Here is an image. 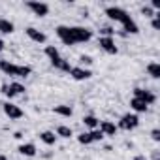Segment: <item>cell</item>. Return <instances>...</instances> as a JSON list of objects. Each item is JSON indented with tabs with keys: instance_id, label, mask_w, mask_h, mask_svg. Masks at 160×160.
<instances>
[{
	"instance_id": "ba28073f",
	"label": "cell",
	"mask_w": 160,
	"mask_h": 160,
	"mask_svg": "<svg viewBox=\"0 0 160 160\" xmlns=\"http://www.w3.org/2000/svg\"><path fill=\"white\" fill-rule=\"evenodd\" d=\"M98 43H100V47H102L106 53H109V55H117V53H119V49H117V45H115V40H113V38H104V36H102Z\"/></svg>"
},
{
	"instance_id": "ac0fdd59",
	"label": "cell",
	"mask_w": 160,
	"mask_h": 160,
	"mask_svg": "<svg viewBox=\"0 0 160 160\" xmlns=\"http://www.w3.org/2000/svg\"><path fill=\"white\" fill-rule=\"evenodd\" d=\"M147 72H149V75H151L152 79H158V77H160V64H158V62H151V64L147 66Z\"/></svg>"
},
{
	"instance_id": "f1b7e54d",
	"label": "cell",
	"mask_w": 160,
	"mask_h": 160,
	"mask_svg": "<svg viewBox=\"0 0 160 160\" xmlns=\"http://www.w3.org/2000/svg\"><path fill=\"white\" fill-rule=\"evenodd\" d=\"M4 45H6V43H4V40H2V38H0V53H2V51H4Z\"/></svg>"
},
{
	"instance_id": "603a6c76",
	"label": "cell",
	"mask_w": 160,
	"mask_h": 160,
	"mask_svg": "<svg viewBox=\"0 0 160 160\" xmlns=\"http://www.w3.org/2000/svg\"><path fill=\"white\" fill-rule=\"evenodd\" d=\"M77 141L81 143V145H89V143H92V139H91L89 132H85V134H81V136H77Z\"/></svg>"
},
{
	"instance_id": "7c38bea8",
	"label": "cell",
	"mask_w": 160,
	"mask_h": 160,
	"mask_svg": "<svg viewBox=\"0 0 160 160\" xmlns=\"http://www.w3.org/2000/svg\"><path fill=\"white\" fill-rule=\"evenodd\" d=\"M17 68L15 64H12L10 60H0V70H2L6 75H12V77H17Z\"/></svg>"
},
{
	"instance_id": "4fadbf2b",
	"label": "cell",
	"mask_w": 160,
	"mask_h": 160,
	"mask_svg": "<svg viewBox=\"0 0 160 160\" xmlns=\"http://www.w3.org/2000/svg\"><path fill=\"white\" fill-rule=\"evenodd\" d=\"M130 108H132L136 113H145V111L149 109V106H147L143 100H139V98H132V100H130Z\"/></svg>"
},
{
	"instance_id": "7a4b0ae2",
	"label": "cell",
	"mask_w": 160,
	"mask_h": 160,
	"mask_svg": "<svg viewBox=\"0 0 160 160\" xmlns=\"http://www.w3.org/2000/svg\"><path fill=\"white\" fill-rule=\"evenodd\" d=\"M106 15L111 19V21H117V23H121L122 25V28H124V32L126 34H138L139 32V28H138V25H136V21L122 10V8H115V6H109V8H106Z\"/></svg>"
},
{
	"instance_id": "9c48e42d",
	"label": "cell",
	"mask_w": 160,
	"mask_h": 160,
	"mask_svg": "<svg viewBox=\"0 0 160 160\" xmlns=\"http://www.w3.org/2000/svg\"><path fill=\"white\" fill-rule=\"evenodd\" d=\"M4 113H6L10 119H21V117H23V109H21L19 106L12 104V102H6V104H4Z\"/></svg>"
},
{
	"instance_id": "d6986e66",
	"label": "cell",
	"mask_w": 160,
	"mask_h": 160,
	"mask_svg": "<svg viewBox=\"0 0 160 160\" xmlns=\"http://www.w3.org/2000/svg\"><path fill=\"white\" fill-rule=\"evenodd\" d=\"M83 122H85V126H89L91 130H96L98 124H100V121H98L94 115H87V117H83Z\"/></svg>"
},
{
	"instance_id": "7402d4cb",
	"label": "cell",
	"mask_w": 160,
	"mask_h": 160,
	"mask_svg": "<svg viewBox=\"0 0 160 160\" xmlns=\"http://www.w3.org/2000/svg\"><path fill=\"white\" fill-rule=\"evenodd\" d=\"M89 136H91L92 143H94V141H102V139H104V134H102L98 128H96V130H91V132H89Z\"/></svg>"
},
{
	"instance_id": "52a82bcc",
	"label": "cell",
	"mask_w": 160,
	"mask_h": 160,
	"mask_svg": "<svg viewBox=\"0 0 160 160\" xmlns=\"http://www.w3.org/2000/svg\"><path fill=\"white\" fill-rule=\"evenodd\" d=\"M134 98L143 100L147 106H151V104H154V102H156V96H154L151 91H145V89H134Z\"/></svg>"
},
{
	"instance_id": "4dcf8cb0",
	"label": "cell",
	"mask_w": 160,
	"mask_h": 160,
	"mask_svg": "<svg viewBox=\"0 0 160 160\" xmlns=\"http://www.w3.org/2000/svg\"><path fill=\"white\" fill-rule=\"evenodd\" d=\"M134 160H147V158L143 154H138V156H134Z\"/></svg>"
},
{
	"instance_id": "277c9868",
	"label": "cell",
	"mask_w": 160,
	"mask_h": 160,
	"mask_svg": "<svg viewBox=\"0 0 160 160\" xmlns=\"http://www.w3.org/2000/svg\"><path fill=\"white\" fill-rule=\"evenodd\" d=\"M138 124H139V117H138L136 113H126V115L121 117L117 128H122V130H134Z\"/></svg>"
},
{
	"instance_id": "6da1fadb",
	"label": "cell",
	"mask_w": 160,
	"mask_h": 160,
	"mask_svg": "<svg viewBox=\"0 0 160 160\" xmlns=\"http://www.w3.org/2000/svg\"><path fill=\"white\" fill-rule=\"evenodd\" d=\"M57 36L64 45H75V43H83L92 38V30L85 27H57Z\"/></svg>"
},
{
	"instance_id": "1f68e13d",
	"label": "cell",
	"mask_w": 160,
	"mask_h": 160,
	"mask_svg": "<svg viewBox=\"0 0 160 160\" xmlns=\"http://www.w3.org/2000/svg\"><path fill=\"white\" fill-rule=\"evenodd\" d=\"M0 160H8V158H6V156H4V154H0Z\"/></svg>"
},
{
	"instance_id": "5bb4252c",
	"label": "cell",
	"mask_w": 160,
	"mask_h": 160,
	"mask_svg": "<svg viewBox=\"0 0 160 160\" xmlns=\"http://www.w3.org/2000/svg\"><path fill=\"white\" fill-rule=\"evenodd\" d=\"M17 151H19L23 156H36V145H34V143H25V145H21Z\"/></svg>"
},
{
	"instance_id": "f546056e",
	"label": "cell",
	"mask_w": 160,
	"mask_h": 160,
	"mask_svg": "<svg viewBox=\"0 0 160 160\" xmlns=\"http://www.w3.org/2000/svg\"><path fill=\"white\" fill-rule=\"evenodd\" d=\"M152 160H160V156H158V151H154V152H152Z\"/></svg>"
},
{
	"instance_id": "83f0119b",
	"label": "cell",
	"mask_w": 160,
	"mask_h": 160,
	"mask_svg": "<svg viewBox=\"0 0 160 160\" xmlns=\"http://www.w3.org/2000/svg\"><path fill=\"white\" fill-rule=\"evenodd\" d=\"M151 6H152V10H158V8H160V2H158V0H152Z\"/></svg>"
},
{
	"instance_id": "8fae6325",
	"label": "cell",
	"mask_w": 160,
	"mask_h": 160,
	"mask_svg": "<svg viewBox=\"0 0 160 160\" xmlns=\"http://www.w3.org/2000/svg\"><path fill=\"white\" fill-rule=\"evenodd\" d=\"M98 126H100L98 130H100L104 136H115V134H117V126H115L111 121H102Z\"/></svg>"
},
{
	"instance_id": "4316f807",
	"label": "cell",
	"mask_w": 160,
	"mask_h": 160,
	"mask_svg": "<svg viewBox=\"0 0 160 160\" xmlns=\"http://www.w3.org/2000/svg\"><path fill=\"white\" fill-rule=\"evenodd\" d=\"M151 138H152L154 141H160V130H158V128H154V130L151 132Z\"/></svg>"
},
{
	"instance_id": "3957f363",
	"label": "cell",
	"mask_w": 160,
	"mask_h": 160,
	"mask_svg": "<svg viewBox=\"0 0 160 160\" xmlns=\"http://www.w3.org/2000/svg\"><path fill=\"white\" fill-rule=\"evenodd\" d=\"M45 55L49 57L51 64H53L57 70H60V72H70V70H72L70 62H68V60H64V58L58 55V49H57L55 45H47V47H45Z\"/></svg>"
},
{
	"instance_id": "30bf717a",
	"label": "cell",
	"mask_w": 160,
	"mask_h": 160,
	"mask_svg": "<svg viewBox=\"0 0 160 160\" xmlns=\"http://www.w3.org/2000/svg\"><path fill=\"white\" fill-rule=\"evenodd\" d=\"M27 36H28L32 42H36V43H45V42H47V36H45L43 32H40L38 28H34V27H28V28H27Z\"/></svg>"
},
{
	"instance_id": "5b68a950",
	"label": "cell",
	"mask_w": 160,
	"mask_h": 160,
	"mask_svg": "<svg viewBox=\"0 0 160 160\" xmlns=\"http://www.w3.org/2000/svg\"><path fill=\"white\" fill-rule=\"evenodd\" d=\"M27 8H28L34 15H38V17H45V15L49 13V6L43 4V2H36V0H28V2H27Z\"/></svg>"
},
{
	"instance_id": "e0dca14e",
	"label": "cell",
	"mask_w": 160,
	"mask_h": 160,
	"mask_svg": "<svg viewBox=\"0 0 160 160\" xmlns=\"http://www.w3.org/2000/svg\"><path fill=\"white\" fill-rule=\"evenodd\" d=\"M40 139H42L45 145H55V143H57L55 132H42V134H40Z\"/></svg>"
},
{
	"instance_id": "484cf974",
	"label": "cell",
	"mask_w": 160,
	"mask_h": 160,
	"mask_svg": "<svg viewBox=\"0 0 160 160\" xmlns=\"http://www.w3.org/2000/svg\"><path fill=\"white\" fill-rule=\"evenodd\" d=\"M151 25H152V28H154V30H158V28H160V13H154V17H152V23H151Z\"/></svg>"
},
{
	"instance_id": "2e32d148",
	"label": "cell",
	"mask_w": 160,
	"mask_h": 160,
	"mask_svg": "<svg viewBox=\"0 0 160 160\" xmlns=\"http://www.w3.org/2000/svg\"><path fill=\"white\" fill-rule=\"evenodd\" d=\"M53 111H55L57 115H60V117H72V115H73V109H72L70 106H55Z\"/></svg>"
},
{
	"instance_id": "ffe728a7",
	"label": "cell",
	"mask_w": 160,
	"mask_h": 160,
	"mask_svg": "<svg viewBox=\"0 0 160 160\" xmlns=\"http://www.w3.org/2000/svg\"><path fill=\"white\" fill-rule=\"evenodd\" d=\"M57 136H60V138H70V136H72V128L62 124V126L57 128Z\"/></svg>"
},
{
	"instance_id": "8992f818",
	"label": "cell",
	"mask_w": 160,
	"mask_h": 160,
	"mask_svg": "<svg viewBox=\"0 0 160 160\" xmlns=\"http://www.w3.org/2000/svg\"><path fill=\"white\" fill-rule=\"evenodd\" d=\"M68 73L75 79V81H85V79H91V77H92V72H91V70H85V68H81V66L72 68Z\"/></svg>"
},
{
	"instance_id": "9a60e30c",
	"label": "cell",
	"mask_w": 160,
	"mask_h": 160,
	"mask_svg": "<svg viewBox=\"0 0 160 160\" xmlns=\"http://www.w3.org/2000/svg\"><path fill=\"white\" fill-rule=\"evenodd\" d=\"M13 30H15V27H13V23H12V21L0 17V32H2V34H12Z\"/></svg>"
},
{
	"instance_id": "cb8c5ba5",
	"label": "cell",
	"mask_w": 160,
	"mask_h": 160,
	"mask_svg": "<svg viewBox=\"0 0 160 160\" xmlns=\"http://www.w3.org/2000/svg\"><path fill=\"white\" fill-rule=\"evenodd\" d=\"M141 13H143L145 17H154V10H152L151 6H143V8H141Z\"/></svg>"
},
{
	"instance_id": "d4e9b609",
	"label": "cell",
	"mask_w": 160,
	"mask_h": 160,
	"mask_svg": "<svg viewBox=\"0 0 160 160\" xmlns=\"http://www.w3.org/2000/svg\"><path fill=\"white\" fill-rule=\"evenodd\" d=\"M79 62H81L83 66H85V64H87V66H91V64H92V58H91L89 55H81V57H79Z\"/></svg>"
},
{
	"instance_id": "44dd1931",
	"label": "cell",
	"mask_w": 160,
	"mask_h": 160,
	"mask_svg": "<svg viewBox=\"0 0 160 160\" xmlns=\"http://www.w3.org/2000/svg\"><path fill=\"white\" fill-rule=\"evenodd\" d=\"M32 73V68L30 66H19L17 68V77H28Z\"/></svg>"
}]
</instances>
